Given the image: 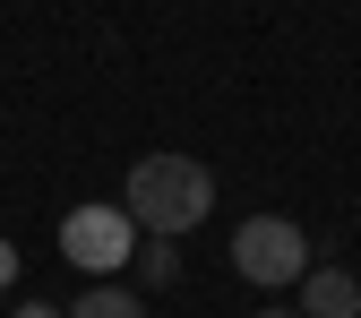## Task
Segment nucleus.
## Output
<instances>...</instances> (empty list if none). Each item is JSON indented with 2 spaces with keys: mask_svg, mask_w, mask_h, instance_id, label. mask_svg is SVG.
<instances>
[{
  "mask_svg": "<svg viewBox=\"0 0 361 318\" xmlns=\"http://www.w3.org/2000/svg\"><path fill=\"white\" fill-rule=\"evenodd\" d=\"M61 258L78 276H121L138 258V215L129 207H69L61 215Z\"/></svg>",
  "mask_w": 361,
  "mask_h": 318,
  "instance_id": "nucleus-2",
  "label": "nucleus"
},
{
  "mask_svg": "<svg viewBox=\"0 0 361 318\" xmlns=\"http://www.w3.org/2000/svg\"><path fill=\"white\" fill-rule=\"evenodd\" d=\"M18 318H69V310H52V301H18Z\"/></svg>",
  "mask_w": 361,
  "mask_h": 318,
  "instance_id": "nucleus-8",
  "label": "nucleus"
},
{
  "mask_svg": "<svg viewBox=\"0 0 361 318\" xmlns=\"http://www.w3.org/2000/svg\"><path fill=\"white\" fill-rule=\"evenodd\" d=\"M121 207L138 215V233L180 241V233H198V224L215 215V172H207L198 155H138V164H129Z\"/></svg>",
  "mask_w": 361,
  "mask_h": 318,
  "instance_id": "nucleus-1",
  "label": "nucleus"
},
{
  "mask_svg": "<svg viewBox=\"0 0 361 318\" xmlns=\"http://www.w3.org/2000/svg\"><path fill=\"white\" fill-rule=\"evenodd\" d=\"M69 318H147V301H138V293H121V284H95V293H78Z\"/></svg>",
  "mask_w": 361,
  "mask_h": 318,
  "instance_id": "nucleus-5",
  "label": "nucleus"
},
{
  "mask_svg": "<svg viewBox=\"0 0 361 318\" xmlns=\"http://www.w3.org/2000/svg\"><path fill=\"white\" fill-rule=\"evenodd\" d=\"M18 284V241H0V293Z\"/></svg>",
  "mask_w": 361,
  "mask_h": 318,
  "instance_id": "nucleus-7",
  "label": "nucleus"
},
{
  "mask_svg": "<svg viewBox=\"0 0 361 318\" xmlns=\"http://www.w3.org/2000/svg\"><path fill=\"white\" fill-rule=\"evenodd\" d=\"M301 318H361V284L344 267H310L301 276Z\"/></svg>",
  "mask_w": 361,
  "mask_h": 318,
  "instance_id": "nucleus-4",
  "label": "nucleus"
},
{
  "mask_svg": "<svg viewBox=\"0 0 361 318\" xmlns=\"http://www.w3.org/2000/svg\"><path fill=\"white\" fill-rule=\"evenodd\" d=\"M258 318H301V310H258Z\"/></svg>",
  "mask_w": 361,
  "mask_h": 318,
  "instance_id": "nucleus-9",
  "label": "nucleus"
},
{
  "mask_svg": "<svg viewBox=\"0 0 361 318\" xmlns=\"http://www.w3.org/2000/svg\"><path fill=\"white\" fill-rule=\"evenodd\" d=\"M138 276H147V284H180V250H172L164 233H147V241H138Z\"/></svg>",
  "mask_w": 361,
  "mask_h": 318,
  "instance_id": "nucleus-6",
  "label": "nucleus"
},
{
  "mask_svg": "<svg viewBox=\"0 0 361 318\" xmlns=\"http://www.w3.org/2000/svg\"><path fill=\"white\" fill-rule=\"evenodd\" d=\"M233 267L250 284H301L310 276V233L293 215H250L241 233H233Z\"/></svg>",
  "mask_w": 361,
  "mask_h": 318,
  "instance_id": "nucleus-3",
  "label": "nucleus"
}]
</instances>
